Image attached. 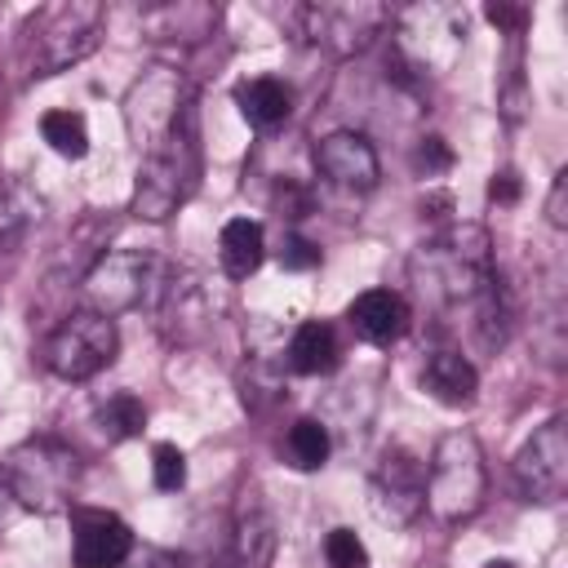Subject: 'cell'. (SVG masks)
I'll return each mask as SVG.
<instances>
[{
	"mask_svg": "<svg viewBox=\"0 0 568 568\" xmlns=\"http://www.w3.org/2000/svg\"><path fill=\"white\" fill-rule=\"evenodd\" d=\"M160 271L164 266L142 248H106L84 275V302L89 311H102L115 320V311H129L151 293H164Z\"/></svg>",
	"mask_w": 568,
	"mask_h": 568,
	"instance_id": "ba28073f",
	"label": "cell"
},
{
	"mask_svg": "<svg viewBox=\"0 0 568 568\" xmlns=\"http://www.w3.org/2000/svg\"><path fill=\"white\" fill-rule=\"evenodd\" d=\"M488 22H497V27H519V22H524V9H506V4H488Z\"/></svg>",
	"mask_w": 568,
	"mask_h": 568,
	"instance_id": "f546056e",
	"label": "cell"
},
{
	"mask_svg": "<svg viewBox=\"0 0 568 568\" xmlns=\"http://www.w3.org/2000/svg\"><path fill=\"white\" fill-rule=\"evenodd\" d=\"M280 266H284V271H311V266H320V248H315L311 240H302V235H284Z\"/></svg>",
	"mask_w": 568,
	"mask_h": 568,
	"instance_id": "484cf974",
	"label": "cell"
},
{
	"mask_svg": "<svg viewBox=\"0 0 568 568\" xmlns=\"http://www.w3.org/2000/svg\"><path fill=\"white\" fill-rule=\"evenodd\" d=\"M133 555V532L111 510H71V559L75 568H120Z\"/></svg>",
	"mask_w": 568,
	"mask_h": 568,
	"instance_id": "7c38bea8",
	"label": "cell"
},
{
	"mask_svg": "<svg viewBox=\"0 0 568 568\" xmlns=\"http://www.w3.org/2000/svg\"><path fill=\"white\" fill-rule=\"evenodd\" d=\"M413 169H417L422 178H435V173H448V169H453V151H448V142H444L439 133H430V138H422V142H417V151H413Z\"/></svg>",
	"mask_w": 568,
	"mask_h": 568,
	"instance_id": "d4e9b609",
	"label": "cell"
},
{
	"mask_svg": "<svg viewBox=\"0 0 568 568\" xmlns=\"http://www.w3.org/2000/svg\"><path fill=\"white\" fill-rule=\"evenodd\" d=\"M368 506L382 524L404 528L426 510V466L413 448L386 444L368 470Z\"/></svg>",
	"mask_w": 568,
	"mask_h": 568,
	"instance_id": "9c48e42d",
	"label": "cell"
},
{
	"mask_svg": "<svg viewBox=\"0 0 568 568\" xmlns=\"http://www.w3.org/2000/svg\"><path fill=\"white\" fill-rule=\"evenodd\" d=\"M422 386H426L439 404L466 408V404H475V395H479V373H475V364H470L462 351H430L426 364H422Z\"/></svg>",
	"mask_w": 568,
	"mask_h": 568,
	"instance_id": "9a60e30c",
	"label": "cell"
},
{
	"mask_svg": "<svg viewBox=\"0 0 568 568\" xmlns=\"http://www.w3.org/2000/svg\"><path fill=\"white\" fill-rule=\"evenodd\" d=\"M488 195H493L497 204H515V200H519V173H515V169H501V173L493 178Z\"/></svg>",
	"mask_w": 568,
	"mask_h": 568,
	"instance_id": "f1b7e54d",
	"label": "cell"
},
{
	"mask_svg": "<svg viewBox=\"0 0 568 568\" xmlns=\"http://www.w3.org/2000/svg\"><path fill=\"white\" fill-rule=\"evenodd\" d=\"M195 178H200V124H195V102L186 98L173 124L155 142H146L138 191H133V213L146 222H164L195 191Z\"/></svg>",
	"mask_w": 568,
	"mask_h": 568,
	"instance_id": "7a4b0ae2",
	"label": "cell"
},
{
	"mask_svg": "<svg viewBox=\"0 0 568 568\" xmlns=\"http://www.w3.org/2000/svg\"><path fill=\"white\" fill-rule=\"evenodd\" d=\"M564 178H568V173H555V182H550V200H546V217H550L555 231L568 226V213H564V186H568V182H564Z\"/></svg>",
	"mask_w": 568,
	"mask_h": 568,
	"instance_id": "83f0119b",
	"label": "cell"
},
{
	"mask_svg": "<svg viewBox=\"0 0 568 568\" xmlns=\"http://www.w3.org/2000/svg\"><path fill=\"white\" fill-rule=\"evenodd\" d=\"M390 22H395V13L373 0H320V4L297 9V31L337 58L368 49Z\"/></svg>",
	"mask_w": 568,
	"mask_h": 568,
	"instance_id": "52a82bcc",
	"label": "cell"
},
{
	"mask_svg": "<svg viewBox=\"0 0 568 568\" xmlns=\"http://www.w3.org/2000/svg\"><path fill=\"white\" fill-rule=\"evenodd\" d=\"M328 448H333L328 444V426L315 422V417H297L288 426V435H284V453H288V462L297 470H320L328 462Z\"/></svg>",
	"mask_w": 568,
	"mask_h": 568,
	"instance_id": "ffe728a7",
	"label": "cell"
},
{
	"mask_svg": "<svg viewBox=\"0 0 568 568\" xmlns=\"http://www.w3.org/2000/svg\"><path fill=\"white\" fill-rule=\"evenodd\" d=\"M346 320H351L355 337H364L373 346H390L408 333V302L390 288H368L346 306Z\"/></svg>",
	"mask_w": 568,
	"mask_h": 568,
	"instance_id": "5bb4252c",
	"label": "cell"
},
{
	"mask_svg": "<svg viewBox=\"0 0 568 568\" xmlns=\"http://www.w3.org/2000/svg\"><path fill=\"white\" fill-rule=\"evenodd\" d=\"M515 488L524 493V501H559L568 493V422L550 417L541 422L528 444L515 453Z\"/></svg>",
	"mask_w": 568,
	"mask_h": 568,
	"instance_id": "30bf717a",
	"label": "cell"
},
{
	"mask_svg": "<svg viewBox=\"0 0 568 568\" xmlns=\"http://www.w3.org/2000/svg\"><path fill=\"white\" fill-rule=\"evenodd\" d=\"M102 40V4L93 0H67L53 4L36 18L31 27V44H27V62L31 75H58L67 67H75L80 58H89Z\"/></svg>",
	"mask_w": 568,
	"mask_h": 568,
	"instance_id": "5b68a950",
	"label": "cell"
},
{
	"mask_svg": "<svg viewBox=\"0 0 568 568\" xmlns=\"http://www.w3.org/2000/svg\"><path fill=\"white\" fill-rule=\"evenodd\" d=\"M324 559L328 568H368V550L351 528H333L324 537Z\"/></svg>",
	"mask_w": 568,
	"mask_h": 568,
	"instance_id": "cb8c5ba5",
	"label": "cell"
},
{
	"mask_svg": "<svg viewBox=\"0 0 568 568\" xmlns=\"http://www.w3.org/2000/svg\"><path fill=\"white\" fill-rule=\"evenodd\" d=\"M266 257V235H262V222L253 217H231L217 235V262L231 280H248Z\"/></svg>",
	"mask_w": 568,
	"mask_h": 568,
	"instance_id": "e0dca14e",
	"label": "cell"
},
{
	"mask_svg": "<svg viewBox=\"0 0 568 568\" xmlns=\"http://www.w3.org/2000/svg\"><path fill=\"white\" fill-rule=\"evenodd\" d=\"M484 493H488V466H484L479 439L470 430L439 435L430 448V466H426L430 515L444 524H462L484 506Z\"/></svg>",
	"mask_w": 568,
	"mask_h": 568,
	"instance_id": "277c9868",
	"label": "cell"
},
{
	"mask_svg": "<svg viewBox=\"0 0 568 568\" xmlns=\"http://www.w3.org/2000/svg\"><path fill=\"white\" fill-rule=\"evenodd\" d=\"M151 475H155V488L160 493H178L186 484V453L178 444H155L151 453Z\"/></svg>",
	"mask_w": 568,
	"mask_h": 568,
	"instance_id": "603a6c76",
	"label": "cell"
},
{
	"mask_svg": "<svg viewBox=\"0 0 568 568\" xmlns=\"http://www.w3.org/2000/svg\"><path fill=\"white\" fill-rule=\"evenodd\" d=\"M120 568H182V559L178 555H169V550H138V555H129Z\"/></svg>",
	"mask_w": 568,
	"mask_h": 568,
	"instance_id": "4316f807",
	"label": "cell"
},
{
	"mask_svg": "<svg viewBox=\"0 0 568 568\" xmlns=\"http://www.w3.org/2000/svg\"><path fill=\"white\" fill-rule=\"evenodd\" d=\"M98 426H102L106 439H133V435H142V426H146V408H142L138 395L115 390L111 399L98 404Z\"/></svg>",
	"mask_w": 568,
	"mask_h": 568,
	"instance_id": "44dd1931",
	"label": "cell"
},
{
	"mask_svg": "<svg viewBox=\"0 0 568 568\" xmlns=\"http://www.w3.org/2000/svg\"><path fill=\"white\" fill-rule=\"evenodd\" d=\"M315 173L337 191H373L382 178V164L364 133L337 129L315 142Z\"/></svg>",
	"mask_w": 568,
	"mask_h": 568,
	"instance_id": "8fae6325",
	"label": "cell"
},
{
	"mask_svg": "<svg viewBox=\"0 0 568 568\" xmlns=\"http://www.w3.org/2000/svg\"><path fill=\"white\" fill-rule=\"evenodd\" d=\"M337 333L333 324L324 320H306L293 328L288 337V368L293 373H306V377H320V373H333L337 368Z\"/></svg>",
	"mask_w": 568,
	"mask_h": 568,
	"instance_id": "ac0fdd59",
	"label": "cell"
},
{
	"mask_svg": "<svg viewBox=\"0 0 568 568\" xmlns=\"http://www.w3.org/2000/svg\"><path fill=\"white\" fill-rule=\"evenodd\" d=\"M120 351V333L115 320L102 311H71L44 342V364L53 377L62 382H89L98 377Z\"/></svg>",
	"mask_w": 568,
	"mask_h": 568,
	"instance_id": "8992f818",
	"label": "cell"
},
{
	"mask_svg": "<svg viewBox=\"0 0 568 568\" xmlns=\"http://www.w3.org/2000/svg\"><path fill=\"white\" fill-rule=\"evenodd\" d=\"M0 479L18 506L36 515H53L80 488V453L53 435H31L4 457Z\"/></svg>",
	"mask_w": 568,
	"mask_h": 568,
	"instance_id": "3957f363",
	"label": "cell"
},
{
	"mask_svg": "<svg viewBox=\"0 0 568 568\" xmlns=\"http://www.w3.org/2000/svg\"><path fill=\"white\" fill-rule=\"evenodd\" d=\"M40 133H44V142H49L58 155H67V160H80V155L89 151V124H84L80 111H49V115L40 120Z\"/></svg>",
	"mask_w": 568,
	"mask_h": 568,
	"instance_id": "7402d4cb",
	"label": "cell"
},
{
	"mask_svg": "<svg viewBox=\"0 0 568 568\" xmlns=\"http://www.w3.org/2000/svg\"><path fill=\"white\" fill-rule=\"evenodd\" d=\"M488 568H515V564H506V559H493V564H488Z\"/></svg>",
	"mask_w": 568,
	"mask_h": 568,
	"instance_id": "4dcf8cb0",
	"label": "cell"
},
{
	"mask_svg": "<svg viewBox=\"0 0 568 568\" xmlns=\"http://www.w3.org/2000/svg\"><path fill=\"white\" fill-rule=\"evenodd\" d=\"M36 222H40V195L18 178H0V248L22 244Z\"/></svg>",
	"mask_w": 568,
	"mask_h": 568,
	"instance_id": "d6986e66",
	"label": "cell"
},
{
	"mask_svg": "<svg viewBox=\"0 0 568 568\" xmlns=\"http://www.w3.org/2000/svg\"><path fill=\"white\" fill-rule=\"evenodd\" d=\"M275 515L257 484H244L231 510V564L235 568H271L275 559Z\"/></svg>",
	"mask_w": 568,
	"mask_h": 568,
	"instance_id": "4fadbf2b",
	"label": "cell"
},
{
	"mask_svg": "<svg viewBox=\"0 0 568 568\" xmlns=\"http://www.w3.org/2000/svg\"><path fill=\"white\" fill-rule=\"evenodd\" d=\"M408 280L430 306H475L497 280L488 231L475 222H448L413 248Z\"/></svg>",
	"mask_w": 568,
	"mask_h": 568,
	"instance_id": "6da1fadb",
	"label": "cell"
},
{
	"mask_svg": "<svg viewBox=\"0 0 568 568\" xmlns=\"http://www.w3.org/2000/svg\"><path fill=\"white\" fill-rule=\"evenodd\" d=\"M235 106H240V115L253 124V129H280L284 120H288V111H293V93H288V84L284 80H275V75H253V80H240L235 84Z\"/></svg>",
	"mask_w": 568,
	"mask_h": 568,
	"instance_id": "2e32d148",
	"label": "cell"
}]
</instances>
